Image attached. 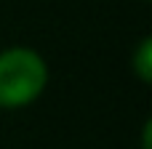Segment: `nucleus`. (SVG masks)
<instances>
[{
  "instance_id": "3",
  "label": "nucleus",
  "mask_w": 152,
  "mask_h": 149,
  "mask_svg": "<svg viewBox=\"0 0 152 149\" xmlns=\"http://www.w3.org/2000/svg\"><path fill=\"white\" fill-rule=\"evenodd\" d=\"M150 133H152V123H144V136H142V147L150 149Z\"/></svg>"
},
{
  "instance_id": "2",
  "label": "nucleus",
  "mask_w": 152,
  "mask_h": 149,
  "mask_svg": "<svg viewBox=\"0 0 152 149\" xmlns=\"http://www.w3.org/2000/svg\"><path fill=\"white\" fill-rule=\"evenodd\" d=\"M131 69L136 72V77L147 85L152 83V37H144L139 43V48L131 56Z\"/></svg>"
},
{
  "instance_id": "1",
  "label": "nucleus",
  "mask_w": 152,
  "mask_h": 149,
  "mask_svg": "<svg viewBox=\"0 0 152 149\" xmlns=\"http://www.w3.org/2000/svg\"><path fill=\"white\" fill-rule=\"evenodd\" d=\"M48 85V64L32 48H8L0 53V109L32 104Z\"/></svg>"
}]
</instances>
